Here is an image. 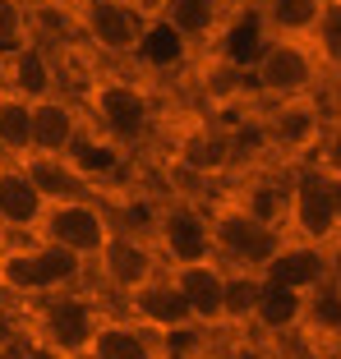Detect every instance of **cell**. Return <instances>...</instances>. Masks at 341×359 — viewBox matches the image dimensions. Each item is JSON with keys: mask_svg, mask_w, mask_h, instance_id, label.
Wrapping results in <instances>:
<instances>
[{"mask_svg": "<svg viewBox=\"0 0 341 359\" xmlns=\"http://www.w3.org/2000/svg\"><path fill=\"white\" fill-rule=\"evenodd\" d=\"M79 106H83L88 129L111 148H134L157 129V93L129 74H93L83 83Z\"/></svg>", "mask_w": 341, "mask_h": 359, "instance_id": "1", "label": "cell"}, {"mask_svg": "<svg viewBox=\"0 0 341 359\" xmlns=\"http://www.w3.org/2000/svg\"><path fill=\"white\" fill-rule=\"evenodd\" d=\"M249 88H254L258 102H286V97H305L319 93L328 83V69H323L314 42H290V37H263L245 69Z\"/></svg>", "mask_w": 341, "mask_h": 359, "instance_id": "2", "label": "cell"}, {"mask_svg": "<svg viewBox=\"0 0 341 359\" xmlns=\"http://www.w3.org/2000/svg\"><path fill=\"white\" fill-rule=\"evenodd\" d=\"M102 318H107V309L88 290L37 299L32 304V346L46 350L51 359H88V346H93Z\"/></svg>", "mask_w": 341, "mask_h": 359, "instance_id": "3", "label": "cell"}, {"mask_svg": "<svg viewBox=\"0 0 341 359\" xmlns=\"http://www.w3.org/2000/svg\"><path fill=\"white\" fill-rule=\"evenodd\" d=\"M208 212V226H213V254L222 258L226 267H245V272H263L272 263V254L281 249L286 235L272 231V226L254 222L231 194H213V198L203 203Z\"/></svg>", "mask_w": 341, "mask_h": 359, "instance_id": "4", "label": "cell"}, {"mask_svg": "<svg viewBox=\"0 0 341 359\" xmlns=\"http://www.w3.org/2000/svg\"><path fill=\"white\" fill-rule=\"evenodd\" d=\"M258 120V134H263L267 152L290 166L300 161H314L323 148V129H328V106H323L319 93L305 97H286V102H267Z\"/></svg>", "mask_w": 341, "mask_h": 359, "instance_id": "5", "label": "cell"}, {"mask_svg": "<svg viewBox=\"0 0 341 359\" xmlns=\"http://www.w3.org/2000/svg\"><path fill=\"white\" fill-rule=\"evenodd\" d=\"M74 14H79V37L97 55H111V60L139 55L152 37V10L139 0H74Z\"/></svg>", "mask_w": 341, "mask_h": 359, "instance_id": "6", "label": "cell"}, {"mask_svg": "<svg viewBox=\"0 0 341 359\" xmlns=\"http://www.w3.org/2000/svg\"><path fill=\"white\" fill-rule=\"evenodd\" d=\"M120 217L111 208L97 203V194L88 198H65V203H46L42 226H37V240H51L69 254H79L88 267L97 263V254L107 249V240L116 235Z\"/></svg>", "mask_w": 341, "mask_h": 359, "instance_id": "7", "label": "cell"}, {"mask_svg": "<svg viewBox=\"0 0 341 359\" xmlns=\"http://www.w3.org/2000/svg\"><path fill=\"white\" fill-rule=\"evenodd\" d=\"M148 240H152V249H157L161 267L217 258L213 254V226H208V212H203L199 198H185V194L157 203L152 226H148Z\"/></svg>", "mask_w": 341, "mask_h": 359, "instance_id": "8", "label": "cell"}, {"mask_svg": "<svg viewBox=\"0 0 341 359\" xmlns=\"http://www.w3.org/2000/svg\"><path fill=\"white\" fill-rule=\"evenodd\" d=\"M286 235L290 240L328 244L341 254L337 222H332V194H328V170L319 161L290 166V208H286Z\"/></svg>", "mask_w": 341, "mask_h": 359, "instance_id": "9", "label": "cell"}, {"mask_svg": "<svg viewBox=\"0 0 341 359\" xmlns=\"http://www.w3.org/2000/svg\"><path fill=\"white\" fill-rule=\"evenodd\" d=\"M170 166H180L189 180H199L203 189H208V184H222L226 175L240 170V157H235V125H226V120H199V125L180 129L175 152H170Z\"/></svg>", "mask_w": 341, "mask_h": 359, "instance_id": "10", "label": "cell"}, {"mask_svg": "<svg viewBox=\"0 0 341 359\" xmlns=\"http://www.w3.org/2000/svg\"><path fill=\"white\" fill-rule=\"evenodd\" d=\"M157 272H161V258H157V249H152V240L143 231H125V226H116V235L107 240V249H102L97 263H93V276L107 285L116 299H125L129 290H139V285Z\"/></svg>", "mask_w": 341, "mask_h": 359, "instance_id": "11", "label": "cell"}, {"mask_svg": "<svg viewBox=\"0 0 341 359\" xmlns=\"http://www.w3.org/2000/svg\"><path fill=\"white\" fill-rule=\"evenodd\" d=\"M337 249H328V244H309V240H281V249L272 254V263L263 267V281L281 285V290H295V295L309 299L314 290H323V285L341 281L337 272Z\"/></svg>", "mask_w": 341, "mask_h": 359, "instance_id": "12", "label": "cell"}, {"mask_svg": "<svg viewBox=\"0 0 341 359\" xmlns=\"http://www.w3.org/2000/svg\"><path fill=\"white\" fill-rule=\"evenodd\" d=\"M88 138L93 129H88L74 93H51L32 102V152L37 157H74Z\"/></svg>", "mask_w": 341, "mask_h": 359, "instance_id": "13", "label": "cell"}, {"mask_svg": "<svg viewBox=\"0 0 341 359\" xmlns=\"http://www.w3.org/2000/svg\"><path fill=\"white\" fill-rule=\"evenodd\" d=\"M120 313L129 318V323H139L143 332H152V337H170V332H185V327H199L189 318V304L180 299V290L170 285L166 267H161L157 276H148V281L139 285V290H129L125 299H120Z\"/></svg>", "mask_w": 341, "mask_h": 359, "instance_id": "14", "label": "cell"}, {"mask_svg": "<svg viewBox=\"0 0 341 359\" xmlns=\"http://www.w3.org/2000/svg\"><path fill=\"white\" fill-rule=\"evenodd\" d=\"M231 5L226 0H152V28L180 46H203L222 32Z\"/></svg>", "mask_w": 341, "mask_h": 359, "instance_id": "15", "label": "cell"}, {"mask_svg": "<svg viewBox=\"0 0 341 359\" xmlns=\"http://www.w3.org/2000/svg\"><path fill=\"white\" fill-rule=\"evenodd\" d=\"M166 276H170V285L180 290V299L189 304V318L199 323V327H208V332L222 327V281H226V263L222 258L166 267Z\"/></svg>", "mask_w": 341, "mask_h": 359, "instance_id": "16", "label": "cell"}, {"mask_svg": "<svg viewBox=\"0 0 341 359\" xmlns=\"http://www.w3.org/2000/svg\"><path fill=\"white\" fill-rule=\"evenodd\" d=\"M46 198L37 194V184L28 180V170L19 161L0 157V226L14 235V240H32L37 226H42Z\"/></svg>", "mask_w": 341, "mask_h": 359, "instance_id": "17", "label": "cell"}, {"mask_svg": "<svg viewBox=\"0 0 341 359\" xmlns=\"http://www.w3.org/2000/svg\"><path fill=\"white\" fill-rule=\"evenodd\" d=\"M0 88H10V93L28 97V102L51 97V93H69V88H65V69H60V60H55V51H51V46H42V42L23 46L19 55H10V60L0 65Z\"/></svg>", "mask_w": 341, "mask_h": 359, "instance_id": "18", "label": "cell"}, {"mask_svg": "<svg viewBox=\"0 0 341 359\" xmlns=\"http://www.w3.org/2000/svg\"><path fill=\"white\" fill-rule=\"evenodd\" d=\"M88 359H166V350H161V341L152 332H143L125 313L107 309V318L97 323L93 346H88Z\"/></svg>", "mask_w": 341, "mask_h": 359, "instance_id": "19", "label": "cell"}, {"mask_svg": "<svg viewBox=\"0 0 341 359\" xmlns=\"http://www.w3.org/2000/svg\"><path fill=\"white\" fill-rule=\"evenodd\" d=\"M23 170H28V180L37 184V194H42L46 203H65V198H88V194H97V184L88 180V170L79 166V157H23L19 161Z\"/></svg>", "mask_w": 341, "mask_h": 359, "instance_id": "20", "label": "cell"}, {"mask_svg": "<svg viewBox=\"0 0 341 359\" xmlns=\"http://www.w3.org/2000/svg\"><path fill=\"white\" fill-rule=\"evenodd\" d=\"M28 249H32V263H37V276H42L46 299H51V295H74V290H88L93 267H88L79 254H69V249H60V244H51V240H37V235L28 240Z\"/></svg>", "mask_w": 341, "mask_h": 359, "instance_id": "21", "label": "cell"}, {"mask_svg": "<svg viewBox=\"0 0 341 359\" xmlns=\"http://www.w3.org/2000/svg\"><path fill=\"white\" fill-rule=\"evenodd\" d=\"M328 0H258V28L263 37H290V42H309L319 28V14Z\"/></svg>", "mask_w": 341, "mask_h": 359, "instance_id": "22", "label": "cell"}, {"mask_svg": "<svg viewBox=\"0 0 341 359\" xmlns=\"http://www.w3.org/2000/svg\"><path fill=\"white\" fill-rule=\"evenodd\" d=\"M254 327L267 332V337L300 332V327H305V295H295V290H281V285L263 281V290H258V309H254Z\"/></svg>", "mask_w": 341, "mask_h": 359, "instance_id": "23", "label": "cell"}, {"mask_svg": "<svg viewBox=\"0 0 341 359\" xmlns=\"http://www.w3.org/2000/svg\"><path fill=\"white\" fill-rule=\"evenodd\" d=\"M0 157L23 161L32 157V102L10 88H0Z\"/></svg>", "mask_w": 341, "mask_h": 359, "instance_id": "24", "label": "cell"}, {"mask_svg": "<svg viewBox=\"0 0 341 359\" xmlns=\"http://www.w3.org/2000/svg\"><path fill=\"white\" fill-rule=\"evenodd\" d=\"M258 290H263V272L226 267V281H222V327H254Z\"/></svg>", "mask_w": 341, "mask_h": 359, "instance_id": "25", "label": "cell"}, {"mask_svg": "<svg viewBox=\"0 0 341 359\" xmlns=\"http://www.w3.org/2000/svg\"><path fill=\"white\" fill-rule=\"evenodd\" d=\"M32 46V0H0V65Z\"/></svg>", "mask_w": 341, "mask_h": 359, "instance_id": "26", "label": "cell"}, {"mask_svg": "<svg viewBox=\"0 0 341 359\" xmlns=\"http://www.w3.org/2000/svg\"><path fill=\"white\" fill-rule=\"evenodd\" d=\"M314 51H319L323 69L328 74H341V0H328L319 14V28H314Z\"/></svg>", "mask_w": 341, "mask_h": 359, "instance_id": "27", "label": "cell"}, {"mask_svg": "<svg viewBox=\"0 0 341 359\" xmlns=\"http://www.w3.org/2000/svg\"><path fill=\"white\" fill-rule=\"evenodd\" d=\"M314 161H323V166L341 170V111H328V129H323V148H319V157H314Z\"/></svg>", "mask_w": 341, "mask_h": 359, "instance_id": "28", "label": "cell"}, {"mask_svg": "<svg viewBox=\"0 0 341 359\" xmlns=\"http://www.w3.org/2000/svg\"><path fill=\"white\" fill-rule=\"evenodd\" d=\"M323 166V161H319ZM328 170V194H332V222H337V240H341V170H332V166H323Z\"/></svg>", "mask_w": 341, "mask_h": 359, "instance_id": "29", "label": "cell"}, {"mask_svg": "<svg viewBox=\"0 0 341 359\" xmlns=\"http://www.w3.org/2000/svg\"><path fill=\"white\" fill-rule=\"evenodd\" d=\"M10 244H14V235L5 231V226H0V254H5V249H10Z\"/></svg>", "mask_w": 341, "mask_h": 359, "instance_id": "30", "label": "cell"}, {"mask_svg": "<svg viewBox=\"0 0 341 359\" xmlns=\"http://www.w3.org/2000/svg\"><path fill=\"white\" fill-rule=\"evenodd\" d=\"M0 318H5V295H0Z\"/></svg>", "mask_w": 341, "mask_h": 359, "instance_id": "31", "label": "cell"}]
</instances>
